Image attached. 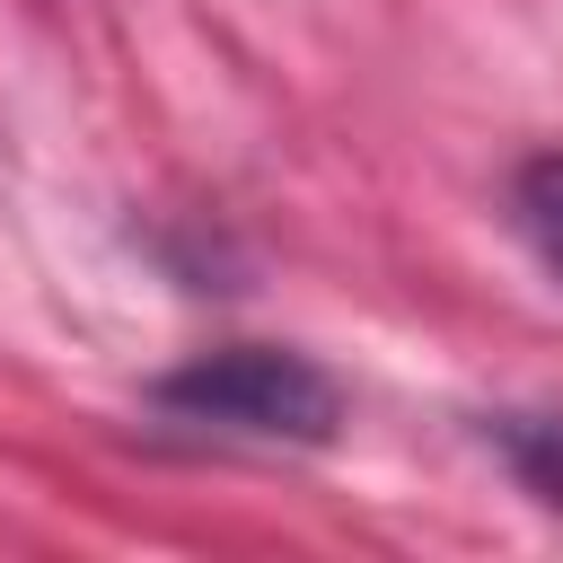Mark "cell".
<instances>
[{
	"label": "cell",
	"mask_w": 563,
	"mask_h": 563,
	"mask_svg": "<svg viewBox=\"0 0 563 563\" xmlns=\"http://www.w3.org/2000/svg\"><path fill=\"white\" fill-rule=\"evenodd\" d=\"M501 457L545 510H563V413H510L501 422Z\"/></svg>",
	"instance_id": "obj_3"
},
{
	"label": "cell",
	"mask_w": 563,
	"mask_h": 563,
	"mask_svg": "<svg viewBox=\"0 0 563 563\" xmlns=\"http://www.w3.org/2000/svg\"><path fill=\"white\" fill-rule=\"evenodd\" d=\"M510 220H519L528 255L563 282V150H545V158H528L510 176Z\"/></svg>",
	"instance_id": "obj_2"
},
{
	"label": "cell",
	"mask_w": 563,
	"mask_h": 563,
	"mask_svg": "<svg viewBox=\"0 0 563 563\" xmlns=\"http://www.w3.org/2000/svg\"><path fill=\"white\" fill-rule=\"evenodd\" d=\"M150 405L167 422H194V431H220V440H264V449H325L343 431L334 369H317L308 352H282V343L194 352L185 369H167L150 387Z\"/></svg>",
	"instance_id": "obj_1"
}]
</instances>
